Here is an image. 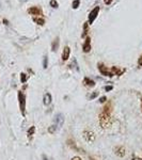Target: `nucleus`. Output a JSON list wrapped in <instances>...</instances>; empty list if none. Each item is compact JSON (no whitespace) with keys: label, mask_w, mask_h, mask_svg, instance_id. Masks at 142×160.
<instances>
[{"label":"nucleus","mask_w":142,"mask_h":160,"mask_svg":"<svg viewBox=\"0 0 142 160\" xmlns=\"http://www.w3.org/2000/svg\"><path fill=\"white\" fill-rule=\"evenodd\" d=\"M110 111H111L110 105H107V106H105L103 112L99 114V122H101L103 127H107L109 118H110Z\"/></svg>","instance_id":"f257e3e1"},{"label":"nucleus","mask_w":142,"mask_h":160,"mask_svg":"<svg viewBox=\"0 0 142 160\" xmlns=\"http://www.w3.org/2000/svg\"><path fill=\"white\" fill-rule=\"evenodd\" d=\"M44 68H47V57H44V62H43Z\"/></svg>","instance_id":"5701e85b"},{"label":"nucleus","mask_w":142,"mask_h":160,"mask_svg":"<svg viewBox=\"0 0 142 160\" xmlns=\"http://www.w3.org/2000/svg\"><path fill=\"white\" fill-rule=\"evenodd\" d=\"M83 138H85V140L87 142H93V141L95 140L94 133H93L92 131H88V130H86L85 132H83Z\"/></svg>","instance_id":"39448f33"},{"label":"nucleus","mask_w":142,"mask_h":160,"mask_svg":"<svg viewBox=\"0 0 142 160\" xmlns=\"http://www.w3.org/2000/svg\"><path fill=\"white\" fill-rule=\"evenodd\" d=\"M82 49H83L85 52H89V51L91 50V37L90 36H87L86 42H85V44H83V46H82Z\"/></svg>","instance_id":"0eeeda50"},{"label":"nucleus","mask_w":142,"mask_h":160,"mask_svg":"<svg viewBox=\"0 0 142 160\" xmlns=\"http://www.w3.org/2000/svg\"><path fill=\"white\" fill-rule=\"evenodd\" d=\"M140 160H142V159H140Z\"/></svg>","instance_id":"c756f323"},{"label":"nucleus","mask_w":142,"mask_h":160,"mask_svg":"<svg viewBox=\"0 0 142 160\" xmlns=\"http://www.w3.org/2000/svg\"><path fill=\"white\" fill-rule=\"evenodd\" d=\"M98 69H99V72L102 73V75H104V76H109V77L113 76L111 73L108 72V68L105 65H103V64H98Z\"/></svg>","instance_id":"6e6552de"},{"label":"nucleus","mask_w":142,"mask_h":160,"mask_svg":"<svg viewBox=\"0 0 142 160\" xmlns=\"http://www.w3.org/2000/svg\"><path fill=\"white\" fill-rule=\"evenodd\" d=\"M107 100V98H106V96H103V97L99 98V102H105Z\"/></svg>","instance_id":"393cba45"},{"label":"nucleus","mask_w":142,"mask_h":160,"mask_svg":"<svg viewBox=\"0 0 142 160\" xmlns=\"http://www.w3.org/2000/svg\"><path fill=\"white\" fill-rule=\"evenodd\" d=\"M70 53H71V48L69 46L64 47V50H63V52H62V60L63 61H66L70 58Z\"/></svg>","instance_id":"9d476101"},{"label":"nucleus","mask_w":142,"mask_h":160,"mask_svg":"<svg viewBox=\"0 0 142 160\" xmlns=\"http://www.w3.org/2000/svg\"><path fill=\"white\" fill-rule=\"evenodd\" d=\"M112 89H113V86H112V85H107V86H105V91H111V90Z\"/></svg>","instance_id":"b1692460"},{"label":"nucleus","mask_w":142,"mask_h":160,"mask_svg":"<svg viewBox=\"0 0 142 160\" xmlns=\"http://www.w3.org/2000/svg\"><path fill=\"white\" fill-rule=\"evenodd\" d=\"M50 102H51V95H50V93H46V94L44 95V105H50Z\"/></svg>","instance_id":"9b49d317"},{"label":"nucleus","mask_w":142,"mask_h":160,"mask_svg":"<svg viewBox=\"0 0 142 160\" xmlns=\"http://www.w3.org/2000/svg\"><path fill=\"white\" fill-rule=\"evenodd\" d=\"M111 1H112V0H105V3H106V4H110Z\"/></svg>","instance_id":"cd10ccee"},{"label":"nucleus","mask_w":142,"mask_h":160,"mask_svg":"<svg viewBox=\"0 0 142 160\" xmlns=\"http://www.w3.org/2000/svg\"><path fill=\"white\" fill-rule=\"evenodd\" d=\"M123 72H124V69L119 70V68H118V67H115V66H113V67H112V69H111V74H112V75H121Z\"/></svg>","instance_id":"4468645a"},{"label":"nucleus","mask_w":142,"mask_h":160,"mask_svg":"<svg viewBox=\"0 0 142 160\" xmlns=\"http://www.w3.org/2000/svg\"><path fill=\"white\" fill-rule=\"evenodd\" d=\"M56 129H57V126H56V125H53V126H50L49 128H48V132L53 133L54 131H56Z\"/></svg>","instance_id":"a211bd4d"},{"label":"nucleus","mask_w":142,"mask_h":160,"mask_svg":"<svg viewBox=\"0 0 142 160\" xmlns=\"http://www.w3.org/2000/svg\"><path fill=\"white\" fill-rule=\"evenodd\" d=\"M88 22H86L85 26H83V28H85V31H83V33H82V37H85L86 35H87V32H88Z\"/></svg>","instance_id":"6ab92c4d"},{"label":"nucleus","mask_w":142,"mask_h":160,"mask_svg":"<svg viewBox=\"0 0 142 160\" xmlns=\"http://www.w3.org/2000/svg\"><path fill=\"white\" fill-rule=\"evenodd\" d=\"M72 160H82L80 157H74V158H72Z\"/></svg>","instance_id":"bb28decb"},{"label":"nucleus","mask_w":142,"mask_h":160,"mask_svg":"<svg viewBox=\"0 0 142 160\" xmlns=\"http://www.w3.org/2000/svg\"><path fill=\"white\" fill-rule=\"evenodd\" d=\"M58 47H59V37H57L56 40L53 42V46H51V49H53V51H56L58 49Z\"/></svg>","instance_id":"ddd939ff"},{"label":"nucleus","mask_w":142,"mask_h":160,"mask_svg":"<svg viewBox=\"0 0 142 160\" xmlns=\"http://www.w3.org/2000/svg\"><path fill=\"white\" fill-rule=\"evenodd\" d=\"M98 12H99V6H96V8H94L91 11V13H90V15H89V21H88V24L91 25L93 21L95 20V18L97 17V15H98Z\"/></svg>","instance_id":"7ed1b4c3"},{"label":"nucleus","mask_w":142,"mask_h":160,"mask_svg":"<svg viewBox=\"0 0 142 160\" xmlns=\"http://www.w3.org/2000/svg\"><path fill=\"white\" fill-rule=\"evenodd\" d=\"M20 81L22 83H25L26 81H27V76H26V74H24V73L20 74Z\"/></svg>","instance_id":"f3484780"},{"label":"nucleus","mask_w":142,"mask_h":160,"mask_svg":"<svg viewBox=\"0 0 142 160\" xmlns=\"http://www.w3.org/2000/svg\"><path fill=\"white\" fill-rule=\"evenodd\" d=\"M83 83H85L87 86H91V88H93V86L95 85V82L93 81V80L89 79V78H85V79H83Z\"/></svg>","instance_id":"f8f14e48"},{"label":"nucleus","mask_w":142,"mask_h":160,"mask_svg":"<svg viewBox=\"0 0 142 160\" xmlns=\"http://www.w3.org/2000/svg\"><path fill=\"white\" fill-rule=\"evenodd\" d=\"M34 132H35V127H34V126H31V128L28 130V136H29V137L33 136Z\"/></svg>","instance_id":"dca6fc26"},{"label":"nucleus","mask_w":142,"mask_h":160,"mask_svg":"<svg viewBox=\"0 0 142 160\" xmlns=\"http://www.w3.org/2000/svg\"><path fill=\"white\" fill-rule=\"evenodd\" d=\"M138 64H139V66H142V56L139 58V60H138Z\"/></svg>","instance_id":"a878e982"},{"label":"nucleus","mask_w":142,"mask_h":160,"mask_svg":"<svg viewBox=\"0 0 142 160\" xmlns=\"http://www.w3.org/2000/svg\"><path fill=\"white\" fill-rule=\"evenodd\" d=\"M79 4H80V1L79 0H75V1L73 2V9H77L79 6Z\"/></svg>","instance_id":"aec40b11"},{"label":"nucleus","mask_w":142,"mask_h":160,"mask_svg":"<svg viewBox=\"0 0 142 160\" xmlns=\"http://www.w3.org/2000/svg\"><path fill=\"white\" fill-rule=\"evenodd\" d=\"M18 100H19V108L22 115H25V111H26V96L21 91L18 92Z\"/></svg>","instance_id":"f03ea898"},{"label":"nucleus","mask_w":142,"mask_h":160,"mask_svg":"<svg viewBox=\"0 0 142 160\" xmlns=\"http://www.w3.org/2000/svg\"><path fill=\"white\" fill-rule=\"evenodd\" d=\"M33 20L36 22L37 25H41V26H43L44 24H45V19L44 18H42V17H35Z\"/></svg>","instance_id":"2eb2a0df"},{"label":"nucleus","mask_w":142,"mask_h":160,"mask_svg":"<svg viewBox=\"0 0 142 160\" xmlns=\"http://www.w3.org/2000/svg\"><path fill=\"white\" fill-rule=\"evenodd\" d=\"M54 123H56V126H58V128H61L63 126V123H64V117H63V114H57L56 117H54Z\"/></svg>","instance_id":"423d86ee"},{"label":"nucleus","mask_w":142,"mask_h":160,"mask_svg":"<svg viewBox=\"0 0 142 160\" xmlns=\"http://www.w3.org/2000/svg\"><path fill=\"white\" fill-rule=\"evenodd\" d=\"M50 5L53 6V8H58V5H59V4H58V2L56 1V0H51V1H50Z\"/></svg>","instance_id":"4be33fe9"},{"label":"nucleus","mask_w":142,"mask_h":160,"mask_svg":"<svg viewBox=\"0 0 142 160\" xmlns=\"http://www.w3.org/2000/svg\"><path fill=\"white\" fill-rule=\"evenodd\" d=\"M97 96H98V92H94L89 96V99H94L95 97H97Z\"/></svg>","instance_id":"412c9836"},{"label":"nucleus","mask_w":142,"mask_h":160,"mask_svg":"<svg viewBox=\"0 0 142 160\" xmlns=\"http://www.w3.org/2000/svg\"><path fill=\"white\" fill-rule=\"evenodd\" d=\"M28 13L31 15H36V16H41L43 15V11H42L41 8L38 6H32V8L28 9Z\"/></svg>","instance_id":"20e7f679"},{"label":"nucleus","mask_w":142,"mask_h":160,"mask_svg":"<svg viewBox=\"0 0 142 160\" xmlns=\"http://www.w3.org/2000/svg\"><path fill=\"white\" fill-rule=\"evenodd\" d=\"M141 108H142V98H141Z\"/></svg>","instance_id":"c85d7f7f"},{"label":"nucleus","mask_w":142,"mask_h":160,"mask_svg":"<svg viewBox=\"0 0 142 160\" xmlns=\"http://www.w3.org/2000/svg\"><path fill=\"white\" fill-rule=\"evenodd\" d=\"M114 150H115V154H117V156H119V157H124L125 154H126L125 147H123V146H118V147H115Z\"/></svg>","instance_id":"1a4fd4ad"}]
</instances>
